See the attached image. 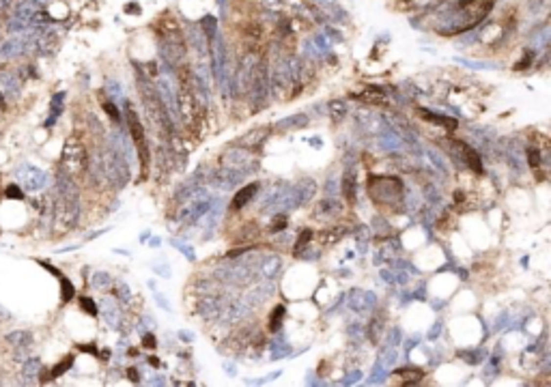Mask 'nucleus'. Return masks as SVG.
Listing matches in <instances>:
<instances>
[{"mask_svg":"<svg viewBox=\"0 0 551 387\" xmlns=\"http://www.w3.org/2000/svg\"><path fill=\"white\" fill-rule=\"evenodd\" d=\"M429 159H431V161H433V163H435V166H437V168H439V170H441V172H446V170H448V166H446V161H444V159H441V157H439V155H437V151H433V149H431V151H429Z\"/></svg>","mask_w":551,"mask_h":387,"instance_id":"obj_30","label":"nucleus"},{"mask_svg":"<svg viewBox=\"0 0 551 387\" xmlns=\"http://www.w3.org/2000/svg\"><path fill=\"white\" fill-rule=\"evenodd\" d=\"M80 303H82V310H84V312H89L91 316L97 314V308H95V301H93V299L82 297V299H80Z\"/></svg>","mask_w":551,"mask_h":387,"instance_id":"obj_31","label":"nucleus"},{"mask_svg":"<svg viewBox=\"0 0 551 387\" xmlns=\"http://www.w3.org/2000/svg\"><path fill=\"white\" fill-rule=\"evenodd\" d=\"M179 336L183 338V342H190L194 338V334H190V331H179Z\"/></svg>","mask_w":551,"mask_h":387,"instance_id":"obj_38","label":"nucleus"},{"mask_svg":"<svg viewBox=\"0 0 551 387\" xmlns=\"http://www.w3.org/2000/svg\"><path fill=\"white\" fill-rule=\"evenodd\" d=\"M368 192L372 200L383 205H392L401 198L403 194V181L396 177H372L368 181Z\"/></svg>","mask_w":551,"mask_h":387,"instance_id":"obj_1","label":"nucleus"},{"mask_svg":"<svg viewBox=\"0 0 551 387\" xmlns=\"http://www.w3.org/2000/svg\"><path fill=\"white\" fill-rule=\"evenodd\" d=\"M63 99H65V92H58V95H54V99H52V103H50V118H47L46 125H54V121L61 116V112H63Z\"/></svg>","mask_w":551,"mask_h":387,"instance_id":"obj_16","label":"nucleus"},{"mask_svg":"<svg viewBox=\"0 0 551 387\" xmlns=\"http://www.w3.org/2000/svg\"><path fill=\"white\" fill-rule=\"evenodd\" d=\"M528 161H530L532 168L541 166V151H538V149H528Z\"/></svg>","mask_w":551,"mask_h":387,"instance_id":"obj_29","label":"nucleus"},{"mask_svg":"<svg viewBox=\"0 0 551 387\" xmlns=\"http://www.w3.org/2000/svg\"><path fill=\"white\" fill-rule=\"evenodd\" d=\"M112 286V280L110 275L104 273V271H97V273L93 275V288H97V291H108V288Z\"/></svg>","mask_w":551,"mask_h":387,"instance_id":"obj_19","label":"nucleus"},{"mask_svg":"<svg viewBox=\"0 0 551 387\" xmlns=\"http://www.w3.org/2000/svg\"><path fill=\"white\" fill-rule=\"evenodd\" d=\"M0 86H2V92H4L7 99H15V97L20 95V82L13 73L4 71L2 75H0Z\"/></svg>","mask_w":551,"mask_h":387,"instance_id":"obj_8","label":"nucleus"},{"mask_svg":"<svg viewBox=\"0 0 551 387\" xmlns=\"http://www.w3.org/2000/svg\"><path fill=\"white\" fill-rule=\"evenodd\" d=\"M256 192H258V183H250V185H246V187H241L233 198V209L237 211V209H241V206H246L252 198H254Z\"/></svg>","mask_w":551,"mask_h":387,"instance_id":"obj_9","label":"nucleus"},{"mask_svg":"<svg viewBox=\"0 0 551 387\" xmlns=\"http://www.w3.org/2000/svg\"><path fill=\"white\" fill-rule=\"evenodd\" d=\"M30 340H32V336L28 334V331H11V334H7V342L11 346H28L30 344Z\"/></svg>","mask_w":551,"mask_h":387,"instance_id":"obj_15","label":"nucleus"},{"mask_svg":"<svg viewBox=\"0 0 551 387\" xmlns=\"http://www.w3.org/2000/svg\"><path fill=\"white\" fill-rule=\"evenodd\" d=\"M532 58H534V56H532V52H528V56L523 58V61H521L519 65H515V69H528V67H530V63H532Z\"/></svg>","mask_w":551,"mask_h":387,"instance_id":"obj_36","label":"nucleus"},{"mask_svg":"<svg viewBox=\"0 0 551 387\" xmlns=\"http://www.w3.org/2000/svg\"><path fill=\"white\" fill-rule=\"evenodd\" d=\"M476 2V0H459V4H461V7H469V4H474Z\"/></svg>","mask_w":551,"mask_h":387,"instance_id":"obj_40","label":"nucleus"},{"mask_svg":"<svg viewBox=\"0 0 551 387\" xmlns=\"http://www.w3.org/2000/svg\"><path fill=\"white\" fill-rule=\"evenodd\" d=\"M125 11H138V13H140V7H136V4H127Z\"/></svg>","mask_w":551,"mask_h":387,"instance_id":"obj_42","label":"nucleus"},{"mask_svg":"<svg viewBox=\"0 0 551 387\" xmlns=\"http://www.w3.org/2000/svg\"><path fill=\"white\" fill-rule=\"evenodd\" d=\"M39 372H41V362H39V359H37V357L28 359V362H26V366H24V379L30 381V379H35Z\"/></svg>","mask_w":551,"mask_h":387,"instance_id":"obj_18","label":"nucleus"},{"mask_svg":"<svg viewBox=\"0 0 551 387\" xmlns=\"http://www.w3.org/2000/svg\"><path fill=\"white\" fill-rule=\"evenodd\" d=\"M381 142H383V146H388V149H398V146H401V142H398V138H396V134H386L381 138Z\"/></svg>","mask_w":551,"mask_h":387,"instance_id":"obj_28","label":"nucleus"},{"mask_svg":"<svg viewBox=\"0 0 551 387\" xmlns=\"http://www.w3.org/2000/svg\"><path fill=\"white\" fill-rule=\"evenodd\" d=\"M61 286H63V303H69V301L73 299V295H75L73 284H71V282H69L65 275H61Z\"/></svg>","mask_w":551,"mask_h":387,"instance_id":"obj_23","label":"nucleus"},{"mask_svg":"<svg viewBox=\"0 0 551 387\" xmlns=\"http://www.w3.org/2000/svg\"><path fill=\"white\" fill-rule=\"evenodd\" d=\"M0 108H4V101H2V95H0Z\"/></svg>","mask_w":551,"mask_h":387,"instance_id":"obj_43","label":"nucleus"},{"mask_svg":"<svg viewBox=\"0 0 551 387\" xmlns=\"http://www.w3.org/2000/svg\"><path fill=\"white\" fill-rule=\"evenodd\" d=\"M327 110H329V116L334 118V121H343L344 114H347V108H344V101L340 99H334L327 103Z\"/></svg>","mask_w":551,"mask_h":387,"instance_id":"obj_17","label":"nucleus"},{"mask_svg":"<svg viewBox=\"0 0 551 387\" xmlns=\"http://www.w3.org/2000/svg\"><path fill=\"white\" fill-rule=\"evenodd\" d=\"M282 316H284V306H276L272 312V319H269V329L278 331L282 327Z\"/></svg>","mask_w":551,"mask_h":387,"instance_id":"obj_20","label":"nucleus"},{"mask_svg":"<svg viewBox=\"0 0 551 387\" xmlns=\"http://www.w3.org/2000/svg\"><path fill=\"white\" fill-rule=\"evenodd\" d=\"M104 314H106V320L110 325H116V320H118V310H116V306L112 301H106L104 303Z\"/></svg>","mask_w":551,"mask_h":387,"instance_id":"obj_24","label":"nucleus"},{"mask_svg":"<svg viewBox=\"0 0 551 387\" xmlns=\"http://www.w3.org/2000/svg\"><path fill=\"white\" fill-rule=\"evenodd\" d=\"M280 258L278 256H267L265 258V263L261 265V271H263V275L267 277V280H274L276 275H278V271H280Z\"/></svg>","mask_w":551,"mask_h":387,"instance_id":"obj_14","label":"nucleus"},{"mask_svg":"<svg viewBox=\"0 0 551 387\" xmlns=\"http://www.w3.org/2000/svg\"><path fill=\"white\" fill-rule=\"evenodd\" d=\"M452 144H455L457 149H461L463 157H465V161L469 163V168H472L474 172H478V174H482V172H484L482 163H480V157H478V153L472 149V146H467L465 142H452Z\"/></svg>","mask_w":551,"mask_h":387,"instance_id":"obj_7","label":"nucleus"},{"mask_svg":"<svg viewBox=\"0 0 551 387\" xmlns=\"http://www.w3.org/2000/svg\"><path fill=\"white\" fill-rule=\"evenodd\" d=\"M18 177H20L22 185H24L28 192H39V189H43L47 183L46 172L39 170V168H35V166H24L22 170H18Z\"/></svg>","mask_w":551,"mask_h":387,"instance_id":"obj_5","label":"nucleus"},{"mask_svg":"<svg viewBox=\"0 0 551 387\" xmlns=\"http://www.w3.org/2000/svg\"><path fill=\"white\" fill-rule=\"evenodd\" d=\"M284 226H286V217H284V215H278V217L274 220V226H272V228H274V230H282Z\"/></svg>","mask_w":551,"mask_h":387,"instance_id":"obj_35","label":"nucleus"},{"mask_svg":"<svg viewBox=\"0 0 551 387\" xmlns=\"http://www.w3.org/2000/svg\"><path fill=\"white\" fill-rule=\"evenodd\" d=\"M295 192H297V196H299L301 203H306V200H310L312 196H315L317 183L312 181V179H306V181H301L299 185H295Z\"/></svg>","mask_w":551,"mask_h":387,"instance_id":"obj_13","label":"nucleus"},{"mask_svg":"<svg viewBox=\"0 0 551 387\" xmlns=\"http://www.w3.org/2000/svg\"><path fill=\"white\" fill-rule=\"evenodd\" d=\"M129 379H132V381H138V372H136V370H134V368L129 370Z\"/></svg>","mask_w":551,"mask_h":387,"instance_id":"obj_41","label":"nucleus"},{"mask_svg":"<svg viewBox=\"0 0 551 387\" xmlns=\"http://www.w3.org/2000/svg\"><path fill=\"white\" fill-rule=\"evenodd\" d=\"M127 125H129V132H132L134 144H136V149H138L140 161H142V170L147 172L149 170V146H147V138H144L142 123L138 121L136 112H134L132 108H127Z\"/></svg>","mask_w":551,"mask_h":387,"instance_id":"obj_4","label":"nucleus"},{"mask_svg":"<svg viewBox=\"0 0 551 387\" xmlns=\"http://www.w3.org/2000/svg\"><path fill=\"white\" fill-rule=\"evenodd\" d=\"M203 32H205V37H207V39H213L215 37V20L211 18V15H207V18L203 20Z\"/></svg>","mask_w":551,"mask_h":387,"instance_id":"obj_25","label":"nucleus"},{"mask_svg":"<svg viewBox=\"0 0 551 387\" xmlns=\"http://www.w3.org/2000/svg\"><path fill=\"white\" fill-rule=\"evenodd\" d=\"M457 61L467 65V67H474V69H495L493 65H484V63H472V61H463V58H457Z\"/></svg>","mask_w":551,"mask_h":387,"instance_id":"obj_34","label":"nucleus"},{"mask_svg":"<svg viewBox=\"0 0 551 387\" xmlns=\"http://www.w3.org/2000/svg\"><path fill=\"white\" fill-rule=\"evenodd\" d=\"M312 239V230H304L299 234V239H297V243H295V254H299L301 252V248H304V245L308 243Z\"/></svg>","mask_w":551,"mask_h":387,"instance_id":"obj_27","label":"nucleus"},{"mask_svg":"<svg viewBox=\"0 0 551 387\" xmlns=\"http://www.w3.org/2000/svg\"><path fill=\"white\" fill-rule=\"evenodd\" d=\"M71 364H73V357H71V355H69V357H65V359H63V362H61V364H56V366H54V368H52V372H50V377H52V379H56V377H61V374H65V372H67V370H69V368H71Z\"/></svg>","mask_w":551,"mask_h":387,"instance_id":"obj_21","label":"nucleus"},{"mask_svg":"<svg viewBox=\"0 0 551 387\" xmlns=\"http://www.w3.org/2000/svg\"><path fill=\"white\" fill-rule=\"evenodd\" d=\"M78 215H80L78 200H65L58 196L56 211H54V230L65 232L69 228H73L75 222H78Z\"/></svg>","mask_w":551,"mask_h":387,"instance_id":"obj_3","label":"nucleus"},{"mask_svg":"<svg viewBox=\"0 0 551 387\" xmlns=\"http://www.w3.org/2000/svg\"><path fill=\"white\" fill-rule=\"evenodd\" d=\"M304 125H306V118L301 116V114H297V116H291V118H286V121L278 123L276 127H278V129H286V127H293V129H297V127H304Z\"/></svg>","mask_w":551,"mask_h":387,"instance_id":"obj_22","label":"nucleus"},{"mask_svg":"<svg viewBox=\"0 0 551 387\" xmlns=\"http://www.w3.org/2000/svg\"><path fill=\"white\" fill-rule=\"evenodd\" d=\"M398 377V381H401L403 385H412V383H418L420 379L424 377L422 374V370L420 368H401V370H396V372H394Z\"/></svg>","mask_w":551,"mask_h":387,"instance_id":"obj_11","label":"nucleus"},{"mask_svg":"<svg viewBox=\"0 0 551 387\" xmlns=\"http://www.w3.org/2000/svg\"><path fill=\"white\" fill-rule=\"evenodd\" d=\"M104 110L108 112V116H110V118H112V121H118V118H121V112H118V110H116V106H115V103H110V101H106V103H104Z\"/></svg>","mask_w":551,"mask_h":387,"instance_id":"obj_32","label":"nucleus"},{"mask_svg":"<svg viewBox=\"0 0 551 387\" xmlns=\"http://www.w3.org/2000/svg\"><path fill=\"white\" fill-rule=\"evenodd\" d=\"M463 355V359H465V362H469V364H480L484 359V353L482 351H465V353H461Z\"/></svg>","mask_w":551,"mask_h":387,"instance_id":"obj_26","label":"nucleus"},{"mask_svg":"<svg viewBox=\"0 0 551 387\" xmlns=\"http://www.w3.org/2000/svg\"><path fill=\"white\" fill-rule=\"evenodd\" d=\"M7 196H9V198H15V200L24 198V194H22V189L18 187V185H9V187H7Z\"/></svg>","mask_w":551,"mask_h":387,"instance_id":"obj_33","label":"nucleus"},{"mask_svg":"<svg viewBox=\"0 0 551 387\" xmlns=\"http://www.w3.org/2000/svg\"><path fill=\"white\" fill-rule=\"evenodd\" d=\"M418 114L422 118H426V121H431V123H437V125H441V127H446L448 132H455L457 129V121L455 118H448V116H439V114H435V112H429V110H424V108H418Z\"/></svg>","mask_w":551,"mask_h":387,"instance_id":"obj_10","label":"nucleus"},{"mask_svg":"<svg viewBox=\"0 0 551 387\" xmlns=\"http://www.w3.org/2000/svg\"><path fill=\"white\" fill-rule=\"evenodd\" d=\"M86 163H89V157H86L84 144L75 136H71L65 142V149H63V170L73 177V174H80L84 170Z\"/></svg>","mask_w":551,"mask_h":387,"instance_id":"obj_2","label":"nucleus"},{"mask_svg":"<svg viewBox=\"0 0 551 387\" xmlns=\"http://www.w3.org/2000/svg\"><path fill=\"white\" fill-rule=\"evenodd\" d=\"M351 308L358 310V312H364V310H370L375 306V295L372 293H364V291H353L351 293Z\"/></svg>","mask_w":551,"mask_h":387,"instance_id":"obj_6","label":"nucleus"},{"mask_svg":"<svg viewBox=\"0 0 551 387\" xmlns=\"http://www.w3.org/2000/svg\"><path fill=\"white\" fill-rule=\"evenodd\" d=\"M439 329H441V323H437V325L433 327V331H431V334H429V336H431V338H435L437 334H439Z\"/></svg>","mask_w":551,"mask_h":387,"instance_id":"obj_39","label":"nucleus"},{"mask_svg":"<svg viewBox=\"0 0 551 387\" xmlns=\"http://www.w3.org/2000/svg\"><path fill=\"white\" fill-rule=\"evenodd\" d=\"M343 194L347 196L349 203H355V170L349 168L343 179Z\"/></svg>","mask_w":551,"mask_h":387,"instance_id":"obj_12","label":"nucleus"},{"mask_svg":"<svg viewBox=\"0 0 551 387\" xmlns=\"http://www.w3.org/2000/svg\"><path fill=\"white\" fill-rule=\"evenodd\" d=\"M142 344L147 346V348H155V344H158V342H155L153 336H144V342H142Z\"/></svg>","mask_w":551,"mask_h":387,"instance_id":"obj_37","label":"nucleus"}]
</instances>
